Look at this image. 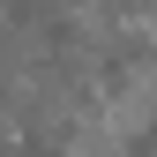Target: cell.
<instances>
[{
	"label": "cell",
	"instance_id": "1",
	"mask_svg": "<svg viewBox=\"0 0 157 157\" xmlns=\"http://www.w3.org/2000/svg\"><path fill=\"white\" fill-rule=\"evenodd\" d=\"M127 157H157V120H150V127H135V135H127Z\"/></svg>",
	"mask_w": 157,
	"mask_h": 157
}]
</instances>
